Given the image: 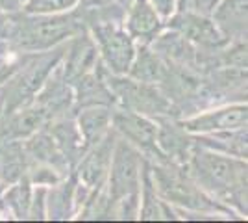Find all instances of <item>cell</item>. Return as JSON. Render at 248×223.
Listing matches in <instances>:
<instances>
[{"instance_id":"cell-34","label":"cell","mask_w":248,"mask_h":223,"mask_svg":"<svg viewBox=\"0 0 248 223\" xmlns=\"http://www.w3.org/2000/svg\"><path fill=\"white\" fill-rule=\"evenodd\" d=\"M206 2H207V6H209V10H213V8L217 6L220 0H206Z\"/></svg>"},{"instance_id":"cell-23","label":"cell","mask_w":248,"mask_h":223,"mask_svg":"<svg viewBox=\"0 0 248 223\" xmlns=\"http://www.w3.org/2000/svg\"><path fill=\"white\" fill-rule=\"evenodd\" d=\"M46 130L50 132V136L54 138L58 149L62 151V154L67 158V162L71 164V168L74 170L76 162L80 160V156L85 151L83 139L80 136V130L76 127V121L73 116H63L58 119H52L46 125Z\"/></svg>"},{"instance_id":"cell-5","label":"cell","mask_w":248,"mask_h":223,"mask_svg":"<svg viewBox=\"0 0 248 223\" xmlns=\"http://www.w3.org/2000/svg\"><path fill=\"white\" fill-rule=\"evenodd\" d=\"M106 80L115 97V106L132 110L152 119L165 116L176 117L174 108L165 93L159 89V86L135 80L128 74L106 73Z\"/></svg>"},{"instance_id":"cell-28","label":"cell","mask_w":248,"mask_h":223,"mask_svg":"<svg viewBox=\"0 0 248 223\" xmlns=\"http://www.w3.org/2000/svg\"><path fill=\"white\" fill-rule=\"evenodd\" d=\"M28 160L22 147V141L17 139H0V179L11 184L26 175Z\"/></svg>"},{"instance_id":"cell-20","label":"cell","mask_w":248,"mask_h":223,"mask_svg":"<svg viewBox=\"0 0 248 223\" xmlns=\"http://www.w3.org/2000/svg\"><path fill=\"white\" fill-rule=\"evenodd\" d=\"M209 15L228 43L247 41L248 0H220Z\"/></svg>"},{"instance_id":"cell-7","label":"cell","mask_w":248,"mask_h":223,"mask_svg":"<svg viewBox=\"0 0 248 223\" xmlns=\"http://www.w3.org/2000/svg\"><path fill=\"white\" fill-rule=\"evenodd\" d=\"M111 128L119 138L126 139L132 147L137 149L143 154V158H146L150 164L165 162L155 143V132H157L155 119L115 106L111 116Z\"/></svg>"},{"instance_id":"cell-37","label":"cell","mask_w":248,"mask_h":223,"mask_svg":"<svg viewBox=\"0 0 248 223\" xmlns=\"http://www.w3.org/2000/svg\"><path fill=\"white\" fill-rule=\"evenodd\" d=\"M13 2H17V4H19V6H22V4H24V2H26V0H13Z\"/></svg>"},{"instance_id":"cell-4","label":"cell","mask_w":248,"mask_h":223,"mask_svg":"<svg viewBox=\"0 0 248 223\" xmlns=\"http://www.w3.org/2000/svg\"><path fill=\"white\" fill-rule=\"evenodd\" d=\"M83 30L73 11L58 15H33L19 13V28L13 43V56L21 52L50 51L67 43L74 34Z\"/></svg>"},{"instance_id":"cell-17","label":"cell","mask_w":248,"mask_h":223,"mask_svg":"<svg viewBox=\"0 0 248 223\" xmlns=\"http://www.w3.org/2000/svg\"><path fill=\"white\" fill-rule=\"evenodd\" d=\"M106 73L108 71L104 69V65L98 64L93 71L82 74L71 84L74 97V112L89 106L115 108V97L106 80Z\"/></svg>"},{"instance_id":"cell-12","label":"cell","mask_w":248,"mask_h":223,"mask_svg":"<svg viewBox=\"0 0 248 223\" xmlns=\"http://www.w3.org/2000/svg\"><path fill=\"white\" fill-rule=\"evenodd\" d=\"M165 26L180 32L187 41H191L200 49L217 51L228 45V39L220 34L211 15L193 13V11H176L165 22Z\"/></svg>"},{"instance_id":"cell-35","label":"cell","mask_w":248,"mask_h":223,"mask_svg":"<svg viewBox=\"0 0 248 223\" xmlns=\"http://www.w3.org/2000/svg\"><path fill=\"white\" fill-rule=\"evenodd\" d=\"M6 186H8V184H6V182H4L2 179H0V195H2V191L6 190Z\"/></svg>"},{"instance_id":"cell-16","label":"cell","mask_w":248,"mask_h":223,"mask_svg":"<svg viewBox=\"0 0 248 223\" xmlns=\"http://www.w3.org/2000/svg\"><path fill=\"white\" fill-rule=\"evenodd\" d=\"M73 13L83 30L94 34L108 26H124L126 6L117 0H78Z\"/></svg>"},{"instance_id":"cell-9","label":"cell","mask_w":248,"mask_h":223,"mask_svg":"<svg viewBox=\"0 0 248 223\" xmlns=\"http://www.w3.org/2000/svg\"><path fill=\"white\" fill-rule=\"evenodd\" d=\"M91 35L96 43L104 69L109 74H128L137 43L124 30V26H108Z\"/></svg>"},{"instance_id":"cell-30","label":"cell","mask_w":248,"mask_h":223,"mask_svg":"<svg viewBox=\"0 0 248 223\" xmlns=\"http://www.w3.org/2000/svg\"><path fill=\"white\" fill-rule=\"evenodd\" d=\"M176 11H193V13H204V15L211 13L206 0H176Z\"/></svg>"},{"instance_id":"cell-33","label":"cell","mask_w":248,"mask_h":223,"mask_svg":"<svg viewBox=\"0 0 248 223\" xmlns=\"http://www.w3.org/2000/svg\"><path fill=\"white\" fill-rule=\"evenodd\" d=\"M0 8H4V10H17L21 6L17 2H13V0H0Z\"/></svg>"},{"instance_id":"cell-13","label":"cell","mask_w":248,"mask_h":223,"mask_svg":"<svg viewBox=\"0 0 248 223\" xmlns=\"http://www.w3.org/2000/svg\"><path fill=\"white\" fill-rule=\"evenodd\" d=\"M98 64H100V56H98V49H96L93 35L87 30H80L65 43L60 71L63 78L69 84H73L76 78L93 71Z\"/></svg>"},{"instance_id":"cell-21","label":"cell","mask_w":248,"mask_h":223,"mask_svg":"<svg viewBox=\"0 0 248 223\" xmlns=\"http://www.w3.org/2000/svg\"><path fill=\"white\" fill-rule=\"evenodd\" d=\"M48 123V117L37 106L33 101L10 112L4 117L2 125H0V139H17L24 141L30 138L31 134H35L37 130H41Z\"/></svg>"},{"instance_id":"cell-24","label":"cell","mask_w":248,"mask_h":223,"mask_svg":"<svg viewBox=\"0 0 248 223\" xmlns=\"http://www.w3.org/2000/svg\"><path fill=\"white\" fill-rule=\"evenodd\" d=\"M195 143L204 149H211L222 154L248 158V128H233V130H218L209 134H195Z\"/></svg>"},{"instance_id":"cell-19","label":"cell","mask_w":248,"mask_h":223,"mask_svg":"<svg viewBox=\"0 0 248 223\" xmlns=\"http://www.w3.org/2000/svg\"><path fill=\"white\" fill-rule=\"evenodd\" d=\"M22 147L26 153V160L28 164H41V166H48L52 170H56L62 177H67L69 173H73L71 164L62 154V151L58 149L54 138L46 127L37 130L35 134H31L30 138L22 141Z\"/></svg>"},{"instance_id":"cell-31","label":"cell","mask_w":248,"mask_h":223,"mask_svg":"<svg viewBox=\"0 0 248 223\" xmlns=\"http://www.w3.org/2000/svg\"><path fill=\"white\" fill-rule=\"evenodd\" d=\"M148 2L152 4V8L163 22H167L176 13V0H148Z\"/></svg>"},{"instance_id":"cell-11","label":"cell","mask_w":248,"mask_h":223,"mask_svg":"<svg viewBox=\"0 0 248 223\" xmlns=\"http://www.w3.org/2000/svg\"><path fill=\"white\" fill-rule=\"evenodd\" d=\"M89 191L76 181L74 173H69L62 181L46 188L45 195V218L54 222L74 220L83 201L87 199Z\"/></svg>"},{"instance_id":"cell-6","label":"cell","mask_w":248,"mask_h":223,"mask_svg":"<svg viewBox=\"0 0 248 223\" xmlns=\"http://www.w3.org/2000/svg\"><path fill=\"white\" fill-rule=\"evenodd\" d=\"M145 160L146 158H143V154L137 149L132 147L126 139L117 136L108 179H106V188L111 203L139 191L141 170Z\"/></svg>"},{"instance_id":"cell-14","label":"cell","mask_w":248,"mask_h":223,"mask_svg":"<svg viewBox=\"0 0 248 223\" xmlns=\"http://www.w3.org/2000/svg\"><path fill=\"white\" fill-rule=\"evenodd\" d=\"M155 125H157L155 143L163 160L172 164H187L191 151L195 147V139L193 134H189L180 123V117H157Z\"/></svg>"},{"instance_id":"cell-36","label":"cell","mask_w":248,"mask_h":223,"mask_svg":"<svg viewBox=\"0 0 248 223\" xmlns=\"http://www.w3.org/2000/svg\"><path fill=\"white\" fill-rule=\"evenodd\" d=\"M117 2H121V4H124V6H128V2H130V0H117Z\"/></svg>"},{"instance_id":"cell-3","label":"cell","mask_w":248,"mask_h":223,"mask_svg":"<svg viewBox=\"0 0 248 223\" xmlns=\"http://www.w3.org/2000/svg\"><path fill=\"white\" fill-rule=\"evenodd\" d=\"M65 43L41 52H21L15 56V69L0 86V101L6 116L33 101L46 78L62 62Z\"/></svg>"},{"instance_id":"cell-1","label":"cell","mask_w":248,"mask_h":223,"mask_svg":"<svg viewBox=\"0 0 248 223\" xmlns=\"http://www.w3.org/2000/svg\"><path fill=\"white\" fill-rule=\"evenodd\" d=\"M187 170L198 186L241 220L248 216V166L245 158L222 154L195 143Z\"/></svg>"},{"instance_id":"cell-10","label":"cell","mask_w":248,"mask_h":223,"mask_svg":"<svg viewBox=\"0 0 248 223\" xmlns=\"http://www.w3.org/2000/svg\"><path fill=\"white\" fill-rule=\"evenodd\" d=\"M115 139H117V134L111 128L100 141H96L91 147L85 149L80 160L76 162L73 170L74 177L87 190H94V188L106 184L109 164H111V154H113Z\"/></svg>"},{"instance_id":"cell-8","label":"cell","mask_w":248,"mask_h":223,"mask_svg":"<svg viewBox=\"0 0 248 223\" xmlns=\"http://www.w3.org/2000/svg\"><path fill=\"white\" fill-rule=\"evenodd\" d=\"M180 123L193 136L247 127L248 104L247 101H239V103H224V104L207 106L193 116L182 117Z\"/></svg>"},{"instance_id":"cell-15","label":"cell","mask_w":248,"mask_h":223,"mask_svg":"<svg viewBox=\"0 0 248 223\" xmlns=\"http://www.w3.org/2000/svg\"><path fill=\"white\" fill-rule=\"evenodd\" d=\"M33 103L46 114L48 121L74 114L73 86L63 78L60 65L54 69V73L46 78V82L41 86V89L35 93Z\"/></svg>"},{"instance_id":"cell-26","label":"cell","mask_w":248,"mask_h":223,"mask_svg":"<svg viewBox=\"0 0 248 223\" xmlns=\"http://www.w3.org/2000/svg\"><path fill=\"white\" fill-rule=\"evenodd\" d=\"M33 184L24 175L17 182H11L0 195V220H28Z\"/></svg>"},{"instance_id":"cell-22","label":"cell","mask_w":248,"mask_h":223,"mask_svg":"<svg viewBox=\"0 0 248 223\" xmlns=\"http://www.w3.org/2000/svg\"><path fill=\"white\" fill-rule=\"evenodd\" d=\"M139 220L143 222H159V220H178V214L170 205H167L154 184L150 162L145 160L141 170V182H139Z\"/></svg>"},{"instance_id":"cell-25","label":"cell","mask_w":248,"mask_h":223,"mask_svg":"<svg viewBox=\"0 0 248 223\" xmlns=\"http://www.w3.org/2000/svg\"><path fill=\"white\" fill-rule=\"evenodd\" d=\"M111 116L113 108L109 106H89L74 112V121L80 130L85 149L100 141L111 130Z\"/></svg>"},{"instance_id":"cell-18","label":"cell","mask_w":248,"mask_h":223,"mask_svg":"<svg viewBox=\"0 0 248 223\" xmlns=\"http://www.w3.org/2000/svg\"><path fill=\"white\" fill-rule=\"evenodd\" d=\"M165 28L148 0H130L124 15V30L137 45H150L157 34Z\"/></svg>"},{"instance_id":"cell-27","label":"cell","mask_w":248,"mask_h":223,"mask_svg":"<svg viewBox=\"0 0 248 223\" xmlns=\"http://www.w3.org/2000/svg\"><path fill=\"white\" fill-rule=\"evenodd\" d=\"M167 71V62L155 52L150 45H137L134 62L130 65L128 76L135 80L148 82V84H159Z\"/></svg>"},{"instance_id":"cell-2","label":"cell","mask_w":248,"mask_h":223,"mask_svg":"<svg viewBox=\"0 0 248 223\" xmlns=\"http://www.w3.org/2000/svg\"><path fill=\"white\" fill-rule=\"evenodd\" d=\"M150 170L159 197L174 208L178 220H241L198 186L186 164L157 162Z\"/></svg>"},{"instance_id":"cell-32","label":"cell","mask_w":248,"mask_h":223,"mask_svg":"<svg viewBox=\"0 0 248 223\" xmlns=\"http://www.w3.org/2000/svg\"><path fill=\"white\" fill-rule=\"evenodd\" d=\"M15 69V56H0V86L4 84Z\"/></svg>"},{"instance_id":"cell-29","label":"cell","mask_w":248,"mask_h":223,"mask_svg":"<svg viewBox=\"0 0 248 223\" xmlns=\"http://www.w3.org/2000/svg\"><path fill=\"white\" fill-rule=\"evenodd\" d=\"M76 4L78 0H26L21 6V10L33 15H58V13L73 11Z\"/></svg>"}]
</instances>
